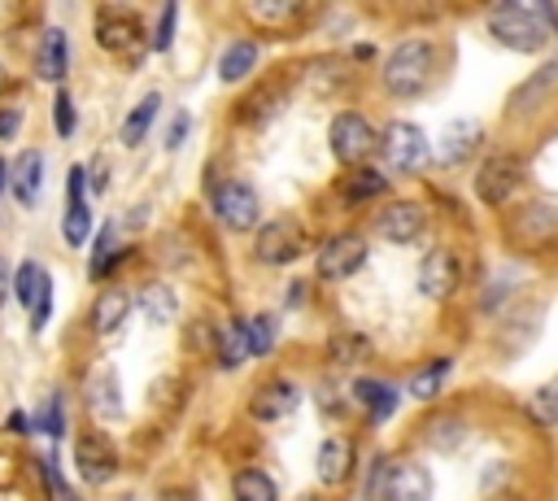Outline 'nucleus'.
<instances>
[{
    "instance_id": "nucleus-1",
    "label": "nucleus",
    "mask_w": 558,
    "mask_h": 501,
    "mask_svg": "<svg viewBox=\"0 0 558 501\" xmlns=\"http://www.w3.org/2000/svg\"><path fill=\"white\" fill-rule=\"evenodd\" d=\"M436 74V48L427 39H401L388 57H384V91L397 96V100H410V96H423L427 83Z\"/></svg>"
},
{
    "instance_id": "nucleus-2",
    "label": "nucleus",
    "mask_w": 558,
    "mask_h": 501,
    "mask_svg": "<svg viewBox=\"0 0 558 501\" xmlns=\"http://www.w3.org/2000/svg\"><path fill=\"white\" fill-rule=\"evenodd\" d=\"M488 30L510 52H541L549 44V9L532 4H497L488 13Z\"/></svg>"
},
{
    "instance_id": "nucleus-3",
    "label": "nucleus",
    "mask_w": 558,
    "mask_h": 501,
    "mask_svg": "<svg viewBox=\"0 0 558 501\" xmlns=\"http://www.w3.org/2000/svg\"><path fill=\"white\" fill-rule=\"evenodd\" d=\"M327 144H331V157H336L340 166L362 170V161L379 148V131L366 122V113L340 109V113L331 118V126H327Z\"/></svg>"
},
{
    "instance_id": "nucleus-4",
    "label": "nucleus",
    "mask_w": 558,
    "mask_h": 501,
    "mask_svg": "<svg viewBox=\"0 0 558 501\" xmlns=\"http://www.w3.org/2000/svg\"><path fill=\"white\" fill-rule=\"evenodd\" d=\"M379 152H384V166H388L392 174H418V170L427 166V157H432V144H427L423 126L397 118V122L384 126Z\"/></svg>"
},
{
    "instance_id": "nucleus-5",
    "label": "nucleus",
    "mask_w": 558,
    "mask_h": 501,
    "mask_svg": "<svg viewBox=\"0 0 558 501\" xmlns=\"http://www.w3.org/2000/svg\"><path fill=\"white\" fill-rule=\"evenodd\" d=\"M214 218H218L227 231H235V235L257 231V227H262V196H257V187L244 183V179L218 183V187H214Z\"/></svg>"
},
{
    "instance_id": "nucleus-6",
    "label": "nucleus",
    "mask_w": 558,
    "mask_h": 501,
    "mask_svg": "<svg viewBox=\"0 0 558 501\" xmlns=\"http://www.w3.org/2000/svg\"><path fill=\"white\" fill-rule=\"evenodd\" d=\"M301 253H305V231L292 213H279V218H270L253 231V257L262 266H288Z\"/></svg>"
},
{
    "instance_id": "nucleus-7",
    "label": "nucleus",
    "mask_w": 558,
    "mask_h": 501,
    "mask_svg": "<svg viewBox=\"0 0 558 501\" xmlns=\"http://www.w3.org/2000/svg\"><path fill=\"white\" fill-rule=\"evenodd\" d=\"M96 44H100L105 52H113V57H144L148 30H144V22H140L131 9L109 4V9L96 13Z\"/></svg>"
},
{
    "instance_id": "nucleus-8",
    "label": "nucleus",
    "mask_w": 558,
    "mask_h": 501,
    "mask_svg": "<svg viewBox=\"0 0 558 501\" xmlns=\"http://www.w3.org/2000/svg\"><path fill=\"white\" fill-rule=\"evenodd\" d=\"M13 296L22 301V309L31 314V331L39 335L52 318V274L39 257H26L17 270H13Z\"/></svg>"
},
{
    "instance_id": "nucleus-9",
    "label": "nucleus",
    "mask_w": 558,
    "mask_h": 501,
    "mask_svg": "<svg viewBox=\"0 0 558 501\" xmlns=\"http://www.w3.org/2000/svg\"><path fill=\"white\" fill-rule=\"evenodd\" d=\"M366 253H371V244H366L357 231H340V235H331V240L318 248L314 270H318L323 283H344V279H353V274L366 266Z\"/></svg>"
},
{
    "instance_id": "nucleus-10",
    "label": "nucleus",
    "mask_w": 558,
    "mask_h": 501,
    "mask_svg": "<svg viewBox=\"0 0 558 501\" xmlns=\"http://www.w3.org/2000/svg\"><path fill=\"white\" fill-rule=\"evenodd\" d=\"M74 471L83 484L105 488L118 475V449L105 431H78L74 436Z\"/></svg>"
},
{
    "instance_id": "nucleus-11",
    "label": "nucleus",
    "mask_w": 558,
    "mask_h": 501,
    "mask_svg": "<svg viewBox=\"0 0 558 501\" xmlns=\"http://www.w3.org/2000/svg\"><path fill=\"white\" fill-rule=\"evenodd\" d=\"M519 183H523V161L510 157V152H497V157H488V161L480 166V174H475V196H480L488 209H501V205L519 192Z\"/></svg>"
},
{
    "instance_id": "nucleus-12",
    "label": "nucleus",
    "mask_w": 558,
    "mask_h": 501,
    "mask_svg": "<svg viewBox=\"0 0 558 501\" xmlns=\"http://www.w3.org/2000/svg\"><path fill=\"white\" fill-rule=\"evenodd\" d=\"M301 405V383L292 375H270L257 383V392L248 396V414L253 423H279Z\"/></svg>"
},
{
    "instance_id": "nucleus-13",
    "label": "nucleus",
    "mask_w": 558,
    "mask_h": 501,
    "mask_svg": "<svg viewBox=\"0 0 558 501\" xmlns=\"http://www.w3.org/2000/svg\"><path fill=\"white\" fill-rule=\"evenodd\" d=\"M462 283V261L453 248H427L418 261V292L427 301H449Z\"/></svg>"
},
{
    "instance_id": "nucleus-14",
    "label": "nucleus",
    "mask_w": 558,
    "mask_h": 501,
    "mask_svg": "<svg viewBox=\"0 0 558 501\" xmlns=\"http://www.w3.org/2000/svg\"><path fill=\"white\" fill-rule=\"evenodd\" d=\"M83 405L96 423H118L126 414L122 405V383H118V370L113 366H92L87 379H83Z\"/></svg>"
},
{
    "instance_id": "nucleus-15",
    "label": "nucleus",
    "mask_w": 558,
    "mask_h": 501,
    "mask_svg": "<svg viewBox=\"0 0 558 501\" xmlns=\"http://www.w3.org/2000/svg\"><path fill=\"white\" fill-rule=\"evenodd\" d=\"M427 227V213L418 200H388L379 213H375V231L388 240V244H414Z\"/></svg>"
},
{
    "instance_id": "nucleus-16",
    "label": "nucleus",
    "mask_w": 558,
    "mask_h": 501,
    "mask_svg": "<svg viewBox=\"0 0 558 501\" xmlns=\"http://www.w3.org/2000/svg\"><path fill=\"white\" fill-rule=\"evenodd\" d=\"M9 187H13V196H17L22 209H35V200L44 192V152L39 148H22L9 161Z\"/></svg>"
},
{
    "instance_id": "nucleus-17",
    "label": "nucleus",
    "mask_w": 558,
    "mask_h": 501,
    "mask_svg": "<svg viewBox=\"0 0 558 501\" xmlns=\"http://www.w3.org/2000/svg\"><path fill=\"white\" fill-rule=\"evenodd\" d=\"M480 139H484V126L471 122V118H458V122H449V126L440 131V139H436V161H440V166H462V161L480 148Z\"/></svg>"
},
{
    "instance_id": "nucleus-18",
    "label": "nucleus",
    "mask_w": 558,
    "mask_h": 501,
    "mask_svg": "<svg viewBox=\"0 0 558 501\" xmlns=\"http://www.w3.org/2000/svg\"><path fill=\"white\" fill-rule=\"evenodd\" d=\"M384 501H432V475H427V466L397 462L392 457V471H388V484H384Z\"/></svg>"
},
{
    "instance_id": "nucleus-19",
    "label": "nucleus",
    "mask_w": 558,
    "mask_h": 501,
    "mask_svg": "<svg viewBox=\"0 0 558 501\" xmlns=\"http://www.w3.org/2000/svg\"><path fill=\"white\" fill-rule=\"evenodd\" d=\"M349 471H353V440L327 436V440L318 444V453H314V475H318V484H323V488H336V484L349 479Z\"/></svg>"
},
{
    "instance_id": "nucleus-20",
    "label": "nucleus",
    "mask_w": 558,
    "mask_h": 501,
    "mask_svg": "<svg viewBox=\"0 0 558 501\" xmlns=\"http://www.w3.org/2000/svg\"><path fill=\"white\" fill-rule=\"evenodd\" d=\"M65 70H70V39H65L61 26H48L39 35V44H35V74L44 83H61Z\"/></svg>"
},
{
    "instance_id": "nucleus-21",
    "label": "nucleus",
    "mask_w": 558,
    "mask_h": 501,
    "mask_svg": "<svg viewBox=\"0 0 558 501\" xmlns=\"http://www.w3.org/2000/svg\"><path fill=\"white\" fill-rule=\"evenodd\" d=\"M353 401L366 410V418L371 423H388L392 418V410H397V388L392 383H384V379H353Z\"/></svg>"
},
{
    "instance_id": "nucleus-22",
    "label": "nucleus",
    "mask_w": 558,
    "mask_h": 501,
    "mask_svg": "<svg viewBox=\"0 0 558 501\" xmlns=\"http://www.w3.org/2000/svg\"><path fill=\"white\" fill-rule=\"evenodd\" d=\"M257 57H262V48H257V39H231L227 44V52L218 57V78L222 83H244L253 70H257Z\"/></svg>"
},
{
    "instance_id": "nucleus-23",
    "label": "nucleus",
    "mask_w": 558,
    "mask_h": 501,
    "mask_svg": "<svg viewBox=\"0 0 558 501\" xmlns=\"http://www.w3.org/2000/svg\"><path fill=\"white\" fill-rule=\"evenodd\" d=\"M140 314H144L148 322H157V327L174 322V318H179V296H174V288L161 283V279L144 283V288H140Z\"/></svg>"
},
{
    "instance_id": "nucleus-24",
    "label": "nucleus",
    "mask_w": 558,
    "mask_h": 501,
    "mask_svg": "<svg viewBox=\"0 0 558 501\" xmlns=\"http://www.w3.org/2000/svg\"><path fill=\"white\" fill-rule=\"evenodd\" d=\"M126 314H131V296L122 288H105L96 296V305H92V331L96 335H109V331H118L126 322Z\"/></svg>"
},
{
    "instance_id": "nucleus-25",
    "label": "nucleus",
    "mask_w": 558,
    "mask_h": 501,
    "mask_svg": "<svg viewBox=\"0 0 558 501\" xmlns=\"http://www.w3.org/2000/svg\"><path fill=\"white\" fill-rule=\"evenodd\" d=\"M231 497L235 501H279V488L262 466H240L231 475Z\"/></svg>"
},
{
    "instance_id": "nucleus-26",
    "label": "nucleus",
    "mask_w": 558,
    "mask_h": 501,
    "mask_svg": "<svg viewBox=\"0 0 558 501\" xmlns=\"http://www.w3.org/2000/svg\"><path fill=\"white\" fill-rule=\"evenodd\" d=\"M157 109H161V96H157V91H144V96H140V105H135V109L122 118V131H118V139H122L126 148H140V139L148 135V126H153Z\"/></svg>"
},
{
    "instance_id": "nucleus-27",
    "label": "nucleus",
    "mask_w": 558,
    "mask_h": 501,
    "mask_svg": "<svg viewBox=\"0 0 558 501\" xmlns=\"http://www.w3.org/2000/svg\"><path fill=\"white\" fill-rule=\"evenodd\" d=\"M218 362L227 366V370H235V366H244V357H248V327H244V318H231L222 331H218Z\"/></svg>"
},
{
    "instance_id": "nucleus-28",
    "label": "nucleus",
    "mask_w": 558,
    "mask_h": 501,
    "mask_svg": "<svg viewBox=\"0 0 558 501\" xmlns=\"http://www.w3.org/2000/svg\"><path fill=\"white\" fill-rule=\"evenodd\" d=\"M244 327H248V357H270L275 335H279V318L270 309H257L253 318H244Z\"/></svg>"
},
{
    "instance_id": "nucleus-29",
    "label": "nucleus",
    "mask_w": 558,
    "mask_h": 501,
    "mask_svg": "<svg viewBox=\"0 0 558 501\" xmlns=\"http://www.w3.org/2000/svg\"><path fill=\"white\" fill-rule=\"evenodd\" d=\"M384 192H388V174H384V170H371V166L353 170L349 183H344V200H349V205L375 200V196H384Z\"/></svg>"
},
{
    "instance_id": "nucleus-30",
    "label": "nucleus",
    "mask_w": 558,
    "mask_h": 501,
    "mask_svg": "<svg viewBox=\"0 0 558 501\" xmlns=\"http://www.w3.org/2000/svg\"><path fill=\"white\" fill-rule=\"evenodd\" d=\"M92 235V209L87 200H65V213H61V240L70 248H83Z\"/></svg>"
},
{
    "instance_id": "nucleus-31",
    "label": "nucleus",
    "mask_w": 558,
    "mask_h": 501,
    "mask_svg": "<svg viewBox=\"0 0 558 501\" xmlns=\"http://www.w3.org/2000/svg\"><path fill=\"white\" fill-rule=\"evenodd\" d=\"M449 366H453L449 357H436V362H427L423 370H414V375H410V396H414V401H432V396L445 388Z\"/></svg>"
},
{
    "instance_id": "nucleus-32",
    "label": "nucleus",
    "mask_w": 558,
    "mask_h": 501,
    "mask_svg": "<svg viewBox=\"0 0 558 501\" xmlns=\"http://www.w3.org/2000/svg\"><path fill=\"white\" fill-rule=\"evenodd\" d=\"M31 427L48 431L52 440L65 436V401H61V392H48V401H44V410H35V423Z\"/></svg>"
},
{
    "instance_id": "nucleus-33",
    "label": "nucleus",
    "mask_w": 558,
    "mask_h": 501,
    "mask_svg": "<svg viewBox=\"0 0 558 501\" xmlns=\"http://www.w3.org/2000/svg\"><path fill=\"white\" fill-rule=\"evenodd\" d=\"M52 131L61 139H70L78 131V109H74V96L65 87H57V96H52Z\"/></svg>"
},
{
    "instance_id": "nucleus-34",
    "label": "nucleus",
    "mask_w": 558,
    "mask_h": 501,
    "mask_svg": "<svg viewBox=\"0 0 558 501\" xmlns=\"http://www.w3.org/2000/svg\"><path fill=\"white\" fill-rule=\"evenodd\" d=\"M527 410H532V418H536L541 427H558V379H554V383H545L541 392H532Z\"/></svg>"
},
{
    "instance_id": "nucleus-35",
    "label": "nucleus",
    "mask_w": 558,
    "mask_h": 501,
    "mask_svg": "<svg viewBox=\"0 0 558 501\" xmlns=\"http://www.w3.org/2000/svg\"><path fill=\"white\" fill-rule=\"evenodd\" d=\"M174 26H179V4L170 0V4L157 13V26H153V35H148V48H153V52H166V48L174 44Z\"/></svg>"
},
{
    "instance_id": "nucleus-36",
    "label": "nucleus",
    "mask_w": 558,
    "mask_h": 501,
    "mask_svg": "<svg viewBox=\"0 0 558 501\" xmlns=\"http://www.w3.org/2000/svg\"><path fill=\"white\" fill-rule=\"evenodd\" d=\"M388 471H392V457H388V453H379V457L371 462V471H366V488H362V497H366V501H384Z\"/></svg>"
},
{
    "instance_id": "nucleus-37",
    "label": "nucleus",
    "mask_w": 558,
    "mask_h": 501,
    "mask_svg": "<svg viewBox=\"0 0 558 501\" xmlns=\"http://www.w3.org/2000/svg\"><path fill=\"white\" fill-rule=\"evenodd\" d=\"M292 13H296L292 0H279V4L275 0H253L248 4V17H257V22H288Z\"/></svg>"
},
{
    "instance_id": "nucleus-38",
    "label": "nucleus",
    "mask_w": 558,
    "mask_h": 501,
    "mask_svg": "<svg viewBox=\"0 0 558 501\" xmlns=\"http://www.w3.org/2000/svg\"><path fill=\"white\" fill-rule=\"evenodd\" d=\"M187 135H192V113H187V109H174V118L166 122V139H161V144L174 152V148L187 144Z\"/></svg>"
},
{
    "instance_id": "nucleus-39",
    "label": "nucleus",
    "mask_w": 558,
    "mask_h": 501,
    "mask_svg": "<svg viewBox=\"0 0 558 501\" xmlns=\"http://www.w3.org/2000/svg\"><path fill=\"white\" fill-rule=\"evenodd\" d=\"M65 200H87V166H70V174H65Z\"/></svg>"
},
{
    "instance_id": "nucleus-40",
    "label": "nucleus",
    "mask_w": 558,
    "mask_h": 501,
    "mask_svg": "<svg viewBox=\"0 0 558 501\" xmlns=\"http://www.w3.org/2000/svg\"><path fill=\"white\" fill-rule=\"evenodd\" d=\"M22 126V109L17 105H0V139H13Z\"/></svg>"
},
{
    "instance_id": "nucleus-41",
    "label": "nucleus",
    "mask_w": 558,
    "mask_h": 501,
    "mask_svg": "<svg viewBox=\"0 0 558 501\" xmlns=\"http://www.w3.org/2000/svg\"><path fill=\"white\" fill-rule=\"evenodd\" d=\"M87 187H92V192H105V187H109V166H105V157L92 161V170H87Z\"/></svg>"
},
{
    "instance_id": "nucleus-42",
    "label": "nucleus",
    "mask_w": 558,
    "mask_h": 501,
    "mask_svg": "<svg viewBox=\"0 0 558 501\" xmlns=\"http://www.w3.org/2000/svg\"><path fill=\"white\" fill-rule=\"evenodd\" d=\"M9 292H13V266L0 257V309H4V301H9Z\"/></svg>"
},
{
    "instance_id": "nucleus-43",
    "label": "nucleus",
    "mask_w": 558,
    "mask_h": 501,
    "mask_svg": "<svg viewBox=\"0 0 558 501\" xmlns=\"http://www.w3.org/2000/svg\"><path fill=\"white\" fill-rule=\"evenodd\" d=\"M157 501H196V497H192V488H161Z\"/></svg>"
},
{
    "instance_id": "nucleus-44",
    "label": "nucleus",
    "mask_w": 558,
    "mask_h": 501,
    "mask_svg": "<svg viewBox=\"0 0 558 501\" xmlns=\"http://www.w3.org/2000/svg\"><path fill=\"white\" fill-rule=\"evenodd\" d=\"M131 227H144L148 222V205H131V218H126Z\"/></svg>"
},
{
    "instance_id": "nucleus-45",
    "label": "nucleus",
    "mask_w": 558,
    "mask_h": 501,
    "mask_svg": "<svg viewBox=\"0 0 558 501\" xmlns=\"http://www.w3.org/2000/svg\"><path fill=\"white\" fill-rule=\"evenodd\" d=\"M9 427H13V431H31V418H26L22 410H13V414H9Z\"/></svg>"
},
{
    "instance_id": "nucleus-46",
    "label": "nucleus",
    "mask_w": 558,
    "mask_h": 501,
    "mask_svg": "<svg viewBox=\"0 0 558 501\" xmlns=\"http://www.w3.org/2000/svg\"><path fill=\"white\" fill-rule=\"evenodd\" d=\"M4 187H9V161H0V196H4Z\"/></svg>"
},
{
    "instance_id": "nucleus-47",
    "label": "nucleus",
    "mask_w": 558,
    "mask_h": 501,
    "mask_svg": "<svg viewBox=\"0 0 558 501\" xmlns=\"http://www.w3.org/2000/svg\"><path fill=\"white\" fill-rule=\"evenodd\" d=\"M296 501H318V497H310V492H305V497H296Z\"/></svg>"
},
{
    "instance_id": "nucleus-48",
    "label": "nucleus",
    "mask_w": 558,
    "mask_h": 501,
    "mask_svg": "<svg viewBox=\"0 0 558 501\" xmlns=\"http://www.w3.org/2000/svg\"><path fill=\"white\" fill-rule=\"evenodd\" d=\"M0 222H4V196H0Z\"/></svg>"
},
{
    "instance_id": "nucleus-49",
    "label": "nucleus",
    "mask_w": 558,
    "mask_h": 501,
    "mask_svg": "<svg viewBox=\"0 0 558 501\" xmlns=\"http://www.w3.org/2000/svg\"><path fill=\"white\" fill-rule=\"evenodd\" d=\"M0 87H4V65H0Z\"/></svg>"
}]
</instances>
